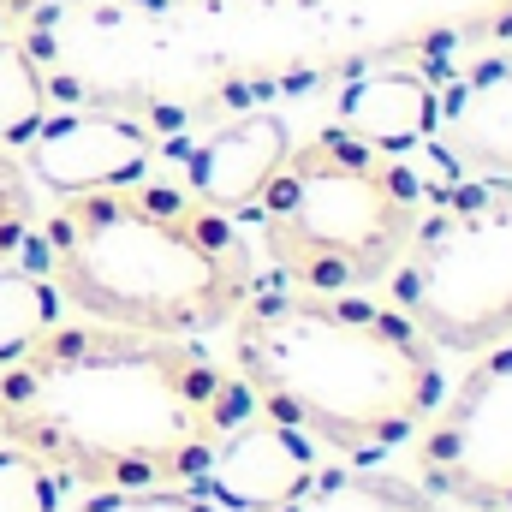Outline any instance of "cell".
<instances>
[{
	"label": "cell",
	"instance_id": "obj_9",
	"mask_svg": "<svg viewBox=\"0 0 512 512\" xmlns=\"http://www.w3.org/2000/svg\"><path fill=\"white\" fill-rule=\"evenodd\" d=\"M286 149H292V131H286V120H274V114H256L251 108V114L215 120L209 131H197L179 149V185L191 197H203L209 209L245 221L256 203H262L268 179L280 173Z\"/></svg>",
	"mask_w": 512,
	"mask_h": 512
},
{
	"label": "cell",
	"instance_id": "obj_5",
	"mask_svg": "<svg viewBox=\"0 0 512 512\" xmlns=\"http://www.w3.org/2000/svg\"><path fill=\"white\" fill-rule=\"evenodd\" d=\"M382 286L435 352L512 340V179H453L423 197L417 233Z\"/></svg>",
	"mask_w": 512,
	"mask_h": 512
},
{
	"label": "cell",
	"instance_id": "obj_12",
	"mask_svg": "<svg viewBox=\"0 0 512 512\" xmlns=\"http://www.w3.org/2000/svg\"><path fill=\"white\" fill-rule=\"evenodd\" d=\"M274 512H435V501L399 477H370V471H316L286 507Z\"/></svg>",
	"mask_w": 512,
	"mask_h": 512
},
{
	"label": "cell",
	"instance_id": "obj_3",
	"mask_svg": "<svg viewBox=\"0 0 512 512\" xmlns=\"http://www.w3.org/2000/svg\"><path fill=\"white\" fill-rule=\"evenodd\" d=\"M42 274L90 322L203 340L221 334L256 292V251L233 215L179 179H126L60 197L36 221Z\"/></svg>",
	"mask_w": 512,
	"mask_h": 512
},
{
	"label": "cell",
	"instance_id": "obj_6",
	"mask_svg": "<svg viewBox=\"0 0 512 512\" xmlns=\"http://www.w3.org/2000/svg\"><path fill=\"white\" fill-rule=\"evenodd\" d=\"M417 441V483L429 501L471 512L512 507V340L489 346L453 393L435 399Z\"/></svg>",
	"mask_w": 512,
	"mask_h": 512
},
{
	"label": "cell",
	"instance_id": "obj_7",
	"mask_svg": "<svg viewBox=\"0 0 512 512\" xmlns=\"http://www.w3.org/2000/svg\"><path fill=\"white\" fill-rule=\"evenodd\" d=\"M429 137L453 179H512V12L429 84Z\"/></svg>",
	"mask_w": 512,
	"mask_h": 512
},
{
	"label": "cell",
	"instance_id": "obj_13",
	"mask_svg": "<svg viewBox=\"0 0 512 512\" xmlns=\"http://www.w3.org/2000/svg\"><path fill=\"white\" fill-rule=\"evenodd\" d=\"M60 322H66V298L54 292V280L42 268L0 262V364L24 358Z\"/></svg>",
	"mask_w": 512,
	"mask_h": 512
},
{
	"label": "cell",
	"instance_id": "obj_8",
	"mask_svg": "<svg viewBox=\"0 0 512 512\" xmlns=\"http://www.w3.org/2000/svg\"><path fill=\"white\" fill-rule=\"evenodd\" d=\"M155 155H161V137L143 120H131L126 108H48L30 143L18 149L24 173L54 197L143 179Z\"/></svg>",
	"mask_w": 512,
	"mask_h": 512
},
{
	"label": "cell",
	"instance_id": "obj_10",
	"mask_svg": "<svg viewBox=\"0 0 512 512\" xmlns=\"http://www.w3.org/2000/svg\"><path fill=\"white\" fill-rule=\"evenodd\" d=\"M316 477V441L274 423V417H245L215 459L203 465V477L191 483L203 501L221 512H274L286 507L304 483Z\"/></svg>",
	"mask_w": 512,
	"mask_h": 512
},
{
	"label": "cell",
	"instance_id": "obj_1",
	"mask_svg": "<svg viewBox=\"0 0 512 512\" xmlns=\"http://www.w3.org/2000/svg\"><path fill=\"white\" fill-rule=\"evenodd\" d=\"M245 417V382L197 340L60 322L0 364V441L90 495L191 489Z\"/></svg>",
	"mask_w": 512,
	"mask_h": 512
},
{
	"label": "cell",
	"instance_id": "obj_14",
	"mask_svg": "<svg viewBox=\"0 0 512 512\" xmlns=\"http://www.w3.org/2000/svg\"><path fill=\"white\" fill-rule=\"evenodd\" d=\"M48 108H54V84L42 60L24 42L0 36V149H24Z\"/></svg>",
	"mask_w": 512,
	"mask_h": 512
},
{
	"label": "cell",
	"instance_id": "obj_4",
	"mask_svg": "<svg viewBox=\"0 0 512 512\" xmlns=\"http://www.w3.org/2000/svg\"><path fill=\"white\" fill-rule=\"evenodd\" d=\"M423 179L382 143L322 126L286 149L256 203V245L286 286L370 292L399 268L423 215Z\"/></svg>",
	"mask_w": 512,
	"mask_h": 512
},
{
	"label": "cell",
	"instance_id": "obj_2",
	"mask_svg": "<svg viewBox=\"0 0 512 512\" xmlns=\"http://www.w3.org/2000/svg\"><path fill=\"white\" fill-rule=\"evenodd\" d=\"M227 328L256 411L346 459L405 447L441 399V352L364 292L256 286Z\"/></svg>",
	"mask_w": 512,
	"mask_h": 512
},
{
	"label": "cell",
	"instance_id": "obj_17",
	"mask_svg": "<svg viewBox=\"0 0 512 512\" xmlns=\"http://www.w3.org/2000/svg\"><path fill=\"white\" fill-rule=\"evenodd\" d=\"M78 512H221L197 489H102Z\"/></svg>",
	"mask_w": 512,
	"mask_h": 512
},
{
	"label": "cell",
	"instance_id": "obj_11",
	"mask_svg": "<svg viewBox=\"0 0 512 512\" xmlns=\"http://www.w3.org/2000/svg\"><path fill=\"white\" fill-rule=\"evenodd\" d=\"M346 131L382 143V149H399L411 137H429V78L417 72H376L364 78L358 90H346Z\"/></svg>",
	"mask_w": 512,
	"mask_h": 512
},
{
	"label": "cell",
	"instance_id": "obj_18",
	"mask_svg": "<svg viewBox=\"0 0 512 512\" xmlns=\"http://www.w3.org/2000/svg\"><path fill=\"white\" fill-rule=\"evenodd\" d=\"M36 6H42V0H0V36H6L12 24H24V18H30Z\"/></svg>",
	"mask_w": 512,
	"mask_h": 512
},
{
	"label": "cell",
	"instance_id": "obj_16",
	"mask_svg": "<svg viewBox=\"0 0 512 512\" xmlns=\"http://www.w3.org/2000/svg\"><path fill=\"white\" fill-rule=\"evenodd\" d=\"M0 512H60V477L6 441H0Z\"/></svg>",
	"mask_w": 512,
	"mask_h": 512
},
{
	"label": "cell",
	"instance_id": "obj_15",
	"mask_svg": "<svg viewBox=\"0 0 512 512\" xmlns=\"http://www.w3.org/2000/svg\"><path fill=\"white\" fill-rule=\"evenodd\" d=\"M36 221V179L24 173L18 149H0V262H18L36 245Z\"/></svg>",
	"mask_w": 512,
	"mask_h": 512
}]
</instances>
